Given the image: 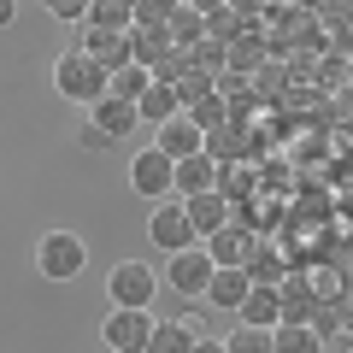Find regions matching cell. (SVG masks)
<instances>
[{
  "mask_svg": "<svg viewBox=\"0 0 353 353\" xmlns=\"http://www.w3.org/2000/svg\"><path fill=\"white\" fill-rule=\"evenodd\" d=\"M218 189V165L206 159V153H194V159H176V201H194V194H212Z\"/></svg>",
  "mask_w": 353,
  "mask_h": 353,
  "instance_id": "12",
  "label": "cell"
},
{
  "mask_svg": "<svg viewBox=\"0 0 353 353\" xmlns=\"http://www.w3.org/2000/svg\"><path fill=\"white\" fill-rule=\"evenodd\" d=\"M212 277H218V265H212V253L206 248H189V253H171V259H165V289L176 294V301H206V289H212Z\"/></svg>",
  "mask_w": 353,
  "mask_h": 353,
  "instance_id": "4",
  "label": "cell"
},
{
  "mask_svg": "<svg viewBox=\"0 0 353 353\" xmlns=\"http://www.w3.org/2000/svg\"><path fill=\"white\" fill-rule=\"evenodd\" d=\"M148 353H194V330H189V318H159V324H153Z\"/></svg>",
  "mask_w": 353,
  "mask_h": 353,
  "instance_id": "20",
  "label": "cell"
},
{
  "mask_svg": "<svg viewBox=\"0 0 353 353\" xmlns=\"http://www.w3.org/2000/svg\"><path fill=\"white\" fill-rule=\"evenodd\" d=\"M176 112H183V106H176V88H165V83H148V94L136 101V118H141L148 130H165Z\"/></svg>",
  "mask_w": 353,
  "mask_h": 353,
  "instance_id": "19",
  "label": "cell"
},
{
  "mask_svg": "<svg viewBox=\"0 0 353 353\" xmlns=\"http://www.w3.org/2000/svg\"><path fill=\"white\" fill-rule=\"evenodd\" d=\"M77 141H83L88 153H106V148H112V141H106V130H94V124H83V130H77Z\"/></svg>",
  "mask_w": 353,
  "mask_h": 353,
  "instance_id": "27",
  "label": "cell"
},
{
  "mask_svg": "<svg viewBox=\"0 0 353 353\" xmlns=\"http://www.w3.org/2000/svg\"><path fill=\"white\" fill-rule=\"evenodd\" d=\"M236 324H248V330H277V324H283V294H277V289H253L248 301H241Z\"/></svg>",
  "mask_w": 353,
  "mask_h": 353,
  "instance_id": "17",
  "label": "cell"
},
{
  "mask_svg": "<svg viewBox=\"0 0 353 353\" xmlns=\"http://www.w3.org/2000/svg\"><path fill=\"white\" fill-rule=\"evenodd\" d=\"M83 265H88V241L77 236V230H48V236L36 241V271H41L48 283L83 277Z\"/></svg>",
  "mask_w": 353,
  "mask_h": 353,
  "instance_id": "3",
  "label": "cell"
},
{
  "mask_svg": "<svg viewBox=\"0 0 353 353\" xmlns=\"http://www.w3.org/2000/svg\"><path fill=\"white\" fill-rule=\"evenodd\" d=\"M106 83H112V77L88 59L83 48H65L59 59H53V88H59L65 101H77V106H101L106 101Z\"/></svg>",
  "mask_w": 353,
  "mask_h": 353,
  "instance_id": "1",
  "label": "cell"
},
{
  "mask_svg": "<svg viewBox=\"0 0 353 353\" xmlns=\"http://www.w3.org/2000/svg\"><path fill=\"white\" fill-rule=\"evenodd\" d=\"M271 353H324V341H318L306 324H277L271 330Z\"/></svg>",
  "mask_w": 353,
  "mask_h": 353,
  "instance_id": "21",
  "label": "cell"
},
{
  "mask_svg": "<svg viewBox=\"0 0 353 353\" xmlns=\"http://www.w3.org/2000/svg\"><path fill=\"white\" fill-rule=\"evenodd\" d=\"M153 148H159L165 159L176 165V159H194V153H206V136L194 130V118H189V112H176L165 130H153Z\"/></svg>",
  "mask_w": 353,
  "mask_h": 353,
  "instance_id": "8",
  "label": "cell"
},
{
  "mask_svg": "<svg viewBox=\"0 0 353 353\" xmlns=\"http://www.w3.org/2000/svg\"><path fill=\"white\" fill-rule=\"evenodd\" d=\"M206 253H212L218 271H241L248 253H253V236H248V230H236V224H224L218 236H206Z\"/></svg>",
  "mask_w": 353,
  "mask_h": 353,
  "instance_id": "11",
  "label": "cell"
},
{
  "mask_svg": "<svg viewBox=\"0 0 353 353\" xmlns=\"http://www.w3.org/2000/svg\"><path fill=\"white\" fill-rule=\"evenodd\" d=\"M148 241L171 259V253H189V248H201V236H194V224H189V212H183V201H159L153 206V218H148Z\"/></svg>",
  "mask_w": 353,
  "mask_h": 353,
  "instance_id": "5",
  "label": "cell"
},
{
  "mask_svg": "<svg viewBox=\"0 0 353 353\" xmlns=\"http://www.w3.org/2000/svg\"><path fill=\"white\" fill-rule=\"evenodd\" d=\"M194 353H224V336H194Z\"/></svg>",
  "mask_w": 353,
  "mask_h": 353,
  "instance_id": "29",
  "label": "cell"
},
{
  "mask_svg": "<svg viewBox=\"0 0 353 353\" xmlns=\"http://www.w3.org/2000/svg\"><path fill=\"white\" fill-rule=\"evenodd\" d=\"M189 118H194V130H201V136L224 130V124H230V101H224V88H218V94H206L201 106H189Z\"/></svg>",
  "mask_w": 353,
  "mask_h": 353,
  "instance_id": "23",
  "label": "cell"
},
{
  "mask_svg": "<svg viewBox=\"0 0 353 353\" xmlns=\"http://www.w3.org/2000/svg\"><path fill=\"white\" fill-rule=\"evenodd\" d=\"M159 271L148 259H118L112 277H106V294H112V312H153V294H159Z\"/></svg>",
  "mask_w": 353,
  "mask_h": 353,
  "instance_id": "2",
  "label": "cell"
},
{
  "mask_svg": "<svg viewBox=\"0 0 353 353\" xmlns=\"http://www.w3.org/2000/svg\"><path fill=\"white\" fill-rule=\"evenodd\" d=\"M130 189H136L141 201H153V206L171 201V189H176V165L165 159L153 141H148L141 153H130Z\"/></svg>",
  "mask_w": 353,
  "mask_h": 353,
  "instance_id": "6",
  "label": "cell"
},
{
  "mask_svg": "<svg viewBox=\"0 0 353 353\" xmlns=\"http://www.w3.org/2000/svg\"><path fill=\"white\" fill-rule=\"evenodd\" d=\"M248 294H253L248 271H218V277H212V289H206V306H218V312H230V318H236Z\"/></svg>",
  "mask_w": 353,
  "mask_h": 353,
  "instance_id": "18",
  "label": "cell"
},
{
  "mask_svg": "<svg viewBox=\"0 0 353 353\" xmlns=\"http://www.w3.org/2000/svg\"><path fill=\"white\" fill-rule=\"evenodd\" d=\"M153 324H159L153 312H112L101 330H106V347H112V353H148Z\"/></svg>",
  "mask_w": 353,
  "mask_h": 353,
  "instance_id": "7",
  "label": "cell"
},
{
  "mask_svg": "<svg viewBox=\"0 0 353 353\" xmlns=\"http://www.w3.org/2000/svg\"><path fill=\"white\" fill-rule=\"evenodd\" d=\"M148 83H153V71H141V65H124V71H112L106 94H112V101H130V106H136L141 94H148Z\"/></svg>",
  "mask_w": 353,
  "mask_h": 353,
  "instance_id": "22",
  "label": "cell"
},
{
  "mask_svg": "<svg viewBox=\"0 0 353 353\" xmlns=\"http://www.w3.org/2000/svg\"><path fill=\"white\" fill-rule=\"evenodd\" d=\"M347 77H353V65H347Z\"/></svg>",
  "mask_w": 353,
  "mask_h": 353,
  "instance_id": "31",
  "label": "cell"
},
{
  "mask_svg": "<svg viewBox=\"0 0 353 353\" xmlns=\"http://www.w3.org/2000/svg\"><path fill=\"white\" fill-rule=\"evenodd\" d=\"M318 18H324V24H353V6H324Z\"/></svg>",
  "mask_w": 353,
  "mask_h": 353,
  "instance_id": "28",
  "label": "cell"
},
{
  "mask_svg": "<svg viewBox=\"0 0 353 353\" xmlns=\"http://www.w3.org/2000/svg\"><path fill=\"white\" fill-rule=\"evenodd\" d=\"M183 212H189V224H194V236H218V230H224L230 224V201H224V194H194V201H183Z\"/></svg>",
  "mask_w": 353,
  "mask_h": 353,
  "instance_id": "14",
  "label": "cell"
},
{
  "mask_svg": "<svg viewBox=\"0 0 353 353\" xmlns=\"http://www.w3.org/2000/svg\"><path fill=\"white\" fill-rule=\"evenodd\" d=\"M88 124H94V130H106V141L118 148V141H124L130 130L141 124V118H136V106H130V101H112V94H106L101 106H88Z\"/></svg>",
  "mask_w": 353,
  "mask_h": 353,
  "instance_id": "13",
  "label": "cell"
},
{
  "mask_svg": "<svg viewBox=\"0 0 353 353\" xmlns=\"http://www.w3.org/2000/svg\"><path fill=\"white\" fill-rule=\"evenodd\" d=\"M88 30L130 36V30H136V0H88Z\"/></svg>",
  "mask_w": 353,
  "mask_h": 353,
  "instance_id": "16",
  "label": "cell"
},
{
  "mask_svg": "<svg viewBox=\"0 0 353 353\" xmlns=\"http://www.w3.org/2000/svg\"><path fill=\"white\" fill-rule=\"evenodd\" d=\"M224 353H271V330H248V324H236L224 336Z\"/></svg>",
  "mask_w": 353,
  "mask_h": 353,
  "instance_id": "24",
  "label": "cell"
},
{
  "mask_svg": "<svg viewBox=\"0 0 353 353\" xmlns=\"http://www.w3.org/2000/svg\"><path fill=\"white\" fill-rule=\"evenodd\" d=\"M71 48H83V53H88L94 65H101L106 77H112V71H124V65H130V36H106V30H83V41H71Z\"/></svg>",
  "mask_w": 353,
  "mask_h": 353,
  "instance_id": "9",
  "label": "cell"
},
{
  "mask_svg": "<svg viewBox=\"0 0 353 353\" xmlns=\"http://www.w3.org/2000/svg\"><path fill=\"white\" fill-rule=\"evenodd\" d=\"M165 30H171V41L183 53H194L206 41V6H189V0L176 6V0H171V24H165Z\"/></svg>",
  "mask_w": 353,
  "mask_h": 353,
  "instance_id": "15",
  "label": "cell"
},
{
  "mask_svg": "<svg viewBox=\"0 0 353 353\" xmlns=\"http://www.w3.org/2000/svg\"><path fill=\"white\" fill-rule=\"evenodd\" d=\"M171 24V0H136V30H165Z\"/></svg>",
  "mask_w": 353,
  "mask_h": 353,
  "instance_id": "25",
  "label": "cell"
},
{
  "mask_svg": "<svg viewBox=\"0 0 353 353\" xmlns=\"http://www.w3.org/2000/svg\"><path fill=\"white\" fill-rule=\"evenodd\" d=\"M48 12L59 18V24H83V30H88V0H53Z\"/></svg>",
  "mask_w": 353,
  "mask_h": 353,
  "instance_id": "26",
  "label": "cell"
},
{
  "mask_svg": "<svg viewBox=\"0 0 353 353\" xmlns=\"http://www.w3.org/2000/svg\"><path fill=\"white\" fill-rule=\"evenodd\" d=\"M12 18H18V0H0V30L12 24Z\"/></svg>",
  "mask_w": 353,
  "mask_h": 353,
  "instance_id": "30",
  "label": "cell"
},
{
  "mask_svg": "<svg viewBox=\"0 0 353 353\" xmlns=\"http://www.w3.org/2000/svg\"><path fill=\"white\" fill-rule=\"evenodd\" d=\"M347 353H353V347H347Z\"/></svg>",
  "mask_w": 353,
  "mask_h": 353,
  "instance_id": "32",
  "label": "cell"
},
{
  "mask_svg": "<svg viewBox=\"0 0 353 353\" xmlns=\"http://www.w3.org/2000/svg\"><path fill=\"white\" fill-rule=\"evenodd\" d=\"M277 294H283V324H312V312L324 306V301L312 294V283H306V271H289Z\"/></svg>",
  "mask_w": 353,
  "mask_h": 353,
  "instance_id": "10",
  "label": "cell"
}]
</instances>
